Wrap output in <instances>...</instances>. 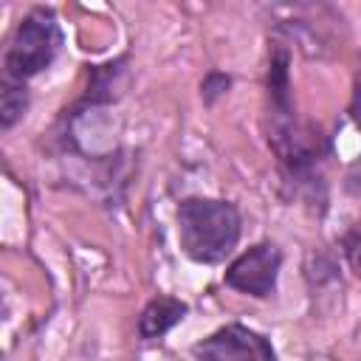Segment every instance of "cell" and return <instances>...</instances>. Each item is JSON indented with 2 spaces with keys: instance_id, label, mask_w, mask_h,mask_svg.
I'll list each match as a JSON object with an SVG mask.
<instances>
[{
  "instance_id": "6",
  "label": "cell",
  "mask_w": 361,
  "mask_h": 361,
  "mask_svg": "<svg viewBox=\"0 0 361 361\" xmlns=\"http://www.w3.org/2000/svg\"><path fill=\"white\" fill-rule=\"evenodd\" d=\"M28 107V93L23 87V82H11L6 79L3 82V90H0V124L3 130H8Z\"/></svg>"
},
{
  "instance_id": "10",
  "label": "cell",
  "mask_w": 361,
  "mask_h": 361,
  "mask_svg": "<svg viewBox=\"0 0 361 361\" xmlns=\"http://www.w3.org/2000/svg\"><path fill=\"white\" fill-rule=\"evenodd\" d=\"M350 118H353L355 127L361 130V82H358V87H355V93H353V99H350Z\"/></svg>"
},
{
  "instance_id": "7",
  "label": "cell",
  "mask_w": 361,
  "mask_h": 361,
  "mask_svg": "<svg viewBox=\"0 0 361 361\" xmlns=\"http://www.w3.org/2000/svg\"><path fill=\"white\" fill-rule=\"evenodd\" d=\"M344 254H347L353 271L361 276V220H358V223L350 228V234L344 237Z\"/></svg>"
},
{
  "instance_id": "9",
  "label": "cell",
  "mask_w": 361,
  "mask_h": 361,
  "mask_svg": "<svg viewBox=\"0 0 361 361\" xmlns=\"http://www.w3.org/2000/svg\"><path fill=\"white\" fill-rule=\"evenodd\" d=\"M344 189L355 197H361V158L347 169V178H344Z\"/></svg>"
},
{
  "instance_id": "1",
  "label": "cell",
  "mask_w": 361,
  "mask_h": 361,
  "mask_svg": "<svg viewBox=\"0 0 361 361\" xmlns=\"http://www.w3.org/2000/svg\"><path fill=\"white\" fill-rule=\"evenodd\" d=\"M240 240V212L231 200L186 197L178 206V243L192 262L217 265Z\"/></svg>"
},
{
  "instance_id": "2",
  "label": "cell",
  "mask_w": 361,
  "mask_h": 361,
  "mask_svg": "<svg viewBox=\"0 0 361 361\" xmlns=\"http://www.w3.org/2000/svg\"><path fill=\"white\" fill-rule=\"evenodd\" d=\"M59 48H62V28L56 23V14L45 6L31 8L20 20V25L8 42V51L3 59L6 79L25 82V79L37 76L56 59Z\"/></svg>"
},
{
  "instance_id": "3",
  "label": "cell",
  "mask_w": 361,
  "mask_h": 361,
  "mask_svg": "<svg viewBox=\"0 0 361 361\" xmlns=\"http://www.w3.org/2000/svg\"><path fill=\"white\" fill-rule=\"evenodd\" d=\"M279 265H282V251L274 243H257L226 268L223 282L240 293L265 299L276 290Z\"/></svg>"
},
{
  "instance_id": "5",
  "label": "cell",
  "mask_w": 361,
  "mask_h": 361,
  "mask_svg": "<svg viewBox=\"0 0 361 361\" xmlns=\"http://www.w3.org/2000/svg\"><path fill=\"white\" fill-rule=\"evenodd\" d=\"M186 310H189L186 302H180L175 296H155L152 302H147V307L138 316V336L141 338L166 336L178 322H183Z\"/></svg>"
},
{
  "instance_id": "4",
  "label": "cell",
  "mask_w": 361,
  "mask_h": 361,
  "mask_svg": "<svg viewBox=\"0 0 361 361\" xmlns=\"http://www.w3.org/2000/svg\"><path fill=\"white\" fill-rule=\"evenodd\" d=\"M197 361H276L271 341L245 324H226L192 347Z\"/></svg>"
},
{
  "instance_id": "8",
  "label": "cell",
  "mask_w": 361,
  "mask_h": 361,
  "mask_svg": "<svg viewBox=\"0 0 361 361\" xmlns=\"http://www.w3.org/2000/svg\"><path fill=\"white\" fill-rule=\"evenodd\" d=\"M228 76H223V73H209L206 76V82H203V99L212 104L214 102V96H220L226 87H228Z\"/></svg>"
}]
</instances>
